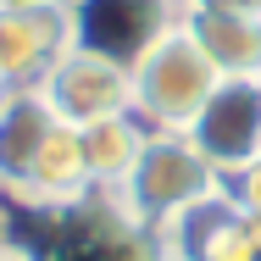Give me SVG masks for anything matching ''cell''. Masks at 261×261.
I'll use <instances>...</instances> for the list:
<instances>
[{
  "mask_svg": "<svg viewBox=\"0 0 261 261\" xmlns=\"http://www.w3.org/2000/svg\"><path fill=\"white\" fill-rule=\"evenodd\" d=\"M72 11L67 0L45 6H11L0 11V78L11 89H39L61 56L72 50Z\"/></svg>",
  "mask_w": 261,
  "mask_h": 261,
  "instance_id": "8992f818",
  "label": "cell"
},
{
  "mask_svg": "<svg viewBox=\"0 0 261 261\" xmlns=\"http://www.w3.org/2000/svg\"><path fill=\"white\" fill-rule=\"evenodd\" d=\"M0 245H6V211H0Z\"/></svg>",
  "mask_w": 261,
  "mask_h": 261,
  "instance_id": "e0dca14e",
  "label": "cell"
},
{
  "mask_svg": "<svg viewBox=\"0 0 261 261\" xmlns=\"http://www.w3.org/2000/svg\"><path fill=\"white\" fill-rule=\"evenodd\" d=\"M0 261H34L28 250H17V245H0Z\"/></svg>",
  "mask_w": 261,
  "mask_h": 261,
  "instance_id": "5bb4252c",
  "label": "cell"
},
{
  "mask_svg": "<svg viewBox=\"0 0 261 261\" xmlns=\"http://www.w3.org/2000/svg\"><path fill=\"white\" fill-rule=\"evenodd\" d=\"M50 128H56V111L45 106L39 89H11L0 100V195L22 200L28 172H34V161L45 150Z\"/></svg>",
  "mask_w": 261,
  "mask_h": 261,
  "instance_id": "ba28073f",
  "label": "cell"
},
{
  "mask_svg": "<svg viewBox=\"0 0 261 261\" xmlns=\"http://www.w3.org/2000/svg\"><path fill=\"white\" fill-rule=\"evenodd\" d=\"M6 95H11V84H6V78H0V100H6Z\"/></svg>",
  "mask_w": 261,
  "mask_h": 261,
  "instance_id": "2e32d148",
  "label": "cell"
},
{
  "mask_svg": "<svg viewBox=\"0 0 261 261\" xmlns=\"http://www.w3.org/2000/svg\"><path fill=\"white\" fill-rule=\"evenodd\" d=\"M39 95H45V106L56 111V122L89 128V122H100V117L134 111V78H128V61H111V56L89 50V45H72V50L45 72Z\"/></svg>",
  "mask_w": 261,
  "mask_h": 261,
  "instance_id": "3957f363",
  "label": "cell"
},
{
  "mask_svg": "<svg viewBox=\"0 0 261 261\" xmlns=\"http://www.w3.org/2000/svg\"><path fill=\"white\" fill-rule=\"evenodd\" d=\"M222 189H228V200L245 211V217H261V161L239 167L233 178H222Z\"/></svg>",
  "mask_w": 261,
  "mask_h": 261,
  "instance_id": "7c38bea8",
  "label": "cell"
},
{
  "mask_svg": "<svg viewBox=\"0 0 261 261\" xmlns=\"http://www.w3.org/2000/svg\"><path fill=\"white\" fill-rule=\"evenodd\" d=\"M211 189H222V178L211 172V161L184 134H145V150L134 161V172L111 189V206H117V217L134 233L150 239L167 217L206 200Z\"/></svg>",
  "mask_w": 261,
  "mask_h": 261,
  "instance_id": "6da1fadb",
  "label": "cell"
},
{
  "mask_svg": "<svg viewBox=\"0 0 261 261\" xmlns=\"http://www.w3.org/2000/svg\"><path fill=\"white\" fill-rule=\"evenodd\" d=\"M128 78H134V117L150 134H189V122L200 117L211 89L222 84V72L200 56V45L184 34V22L167 28L156 45L128 67Z\"/></svg>",
  "mask_w": 261,
  "mask_h": 261,
  "instance_id": "7a4b0ae2",
  "label": "cell"
},
{
  "mask_svg": "<svg viewBox=\"0 0 261 261\" xmlns=\"http://www.w3.org/2000/svg\"><path fill=\"white\" fill-rule=\"evenodd\" d=\"M184 139L211 161L217 178L261 161V78H222Z\"/></svg>",
  "mask_w": 261,
  "mask_h": 261,
  "instance_id": "277c9868",
  "label": "cell"
},
{
  "mask_svg": "<svg viewBox=\"0 0 261 261\" xmlns=\"http://www.w3.org/2000/svg\"><path fill=\"white\" fill-rule=\"evenodd\" d=\"M178 22L222 78H261V11H245V6H178Z\"/></svg>",
  "mask_w": 261,
  "mask_h": 261,
  "instance_id": "52a82bcc",
  "label": "cell"
},
{
  "mask_svg": "<svg viewBox=\"0 0 261 261\" xmlns=\"http://www.w3.org/2000/svg\"><path fill=\"white\" fill-rule=\"evenodd\" d=\"M89 189H95V184H89V161H84L78 128L56 122L50 139H45V150H39V161H34V172H28L22 200H28V206H78Z\"/></svg>",
  "mask_w": 261,
  "mask_h": 261,
  "instance_id": "30bf717a",
  "label": "cell"
},
{
  "mask_svg": "<svg viewBox=\"0 0 261 261\" xmlns=\"http://www.w3.org/2000/svg\"><path fill=\"white\" fill-rule=\"evenodd\" d=\"M11 6H45V0H0V11H11Z\"/></svg>",
  "mask_w": 261,
  "mask_h": 261,
  "instance_id": "9a60e30c",
  "label": "cell"
},
{
  "mask_svg": "<svg viewBox=\"0 0 261 261\" xmlns=\"http://www.w3.org/2000/svg\"><path fill=\"white\" fill-rule=\"evenodd\" d=\"M245 222V211L228 200V189H211L206 200L184 206L178 217H167L150 233V256L156 261H211L217 245Z\"/></svg>",
  "mask_w": 261,
  "mask_h": 261,
  "instance_id": "9c48e42d",
  "label": "cell"
},
{
  "mask_svg": "<svg viewBox=\"0 0 261 261\" xmlns=\"http://www.w3.org/2000/svg\"><path fill=\"white\" fill-rule=\"evenodd\" d=\"M145 122L134 117V111H122V117H100V122H89V128H78V139H84V161H89V184L95 189H117L128 172H134V161L145 150Z\"/></svg>",
  "mask_w": 261,
  "mask_h": 261,
  "instance_id": "8fae6325",
  "label": "cell"
},
{
  "mask_svg": "<svg viewBox=\"0 0 261 261\" xmlns=\"http://www.w3.org/2000/svg\"><path fill=\"white\" fill-rule=\"evenodd\" d=\"M72 39L111 61H139L167 28H178V0H67Z\"/></svg>",
  "mask_w": 261,
  "mask_h": 261,
  "instance_id": "5b68a950",
  "label": "cell"
},
{
  "mask_svg": "<svg viewBox=\"0 0 261 261\" xmlns=\"http://www.w3.org/2000/svg\"><path fill=\"white\" fill-rule=\"evenodd\" d=\"M178 6H245V11H261V0H178Z\"/></svg>",
  "mask_w": 261,
  "mask_h": 261,
  "instance_id": "4fadbf2b",
  "label": "cell"
}]
</instances>
